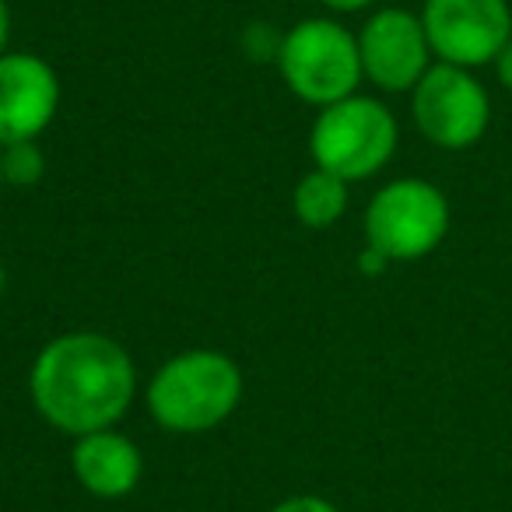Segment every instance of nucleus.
<instances>
[{
	"label": "nucleus",
	"instance_id": "39448f33",
	"mask_svg": "<svg viewBox=\"0 0 512 512\" xmlns=\"http://www.w3.org/2000/svg\"><path fill=\"white\" fill-rule=\"evenodd\" d=\"M449 235V200L428 179H390L365 207V246L390 264H414Z\"/></svg>",
	"mask_w": 512,
	"mask_h": 512
},
{
	"label": "nucleus",
	"instance_id": "6e6552de",
	"mask_svg": "<svg viewBox=\"0 0 512 512\" xmlns=\"http://www.w3.org/2000/svg\"><path fill=\"white\" fill-rule=\"evenodd\" d=\"M358 57L365 81L390 95L414 92V85L435 64L421 15L404 8H379L365 18L358 32Z\"/></svg>",
	"mask_w": 512,
	"mask_h": 512
},
{
	"label": "nucleus",
	"instance_id": "a211bd4d",
	"mask_svg": "<svg viewBox=\"0 0 512 512\" xmlns=\"http://www.w3.org/2000/svg\"><path fill=\"white\" fill-rule=\"evenodd\" d=\"M8 39H11V8L8 0H0V57L8 53Z\"/></svg>",
	"mask_w": 512,
	"mask_h": 512
},
{
	"label": "nucleus",
	"instance_id": "9b49d317",
	"mask_svg": "<svg viewBox=\"0 0 512 512\" xmlns=\"http://www.w3.org/2000/svg\"><path fill=\"white\" fill-rule=\"evenodd\" d=\"M348 186L344 179H337L334 172L313 169L295 183L292 190V214L299 225L323 232V228H334L337 221L348 211Z\"/></svg>",
	"mask_w": 512,
	"mask_h": 512
},
{
	"label": "nucleus",
	"instance_id": "20e7f679",
	"mask_svg": "<svg viewBox=\"0 0 512 512\" xmlns=\"http://www.w3.org/2000/svg\"><path fill=\"white\" fill-rule=\"evenodd\" d=\"M274 64L288 92L316 109L355 95L365 78L358 36L334 18H306L292 25L281 39V53Z\"/></svg>",
	"mask_w": 512,
	"mask_h": 512
},
{
	"label": "nucleus",
	"instance_id": "f8f14e48",
	"mask_svg": "<svg viewBox=\"0 0 512 512\" xmlns=\"http://www.w3.org/2000/svg\"><path fill=\"white\" fill-rule=\"evenodd\" d=\"M0 169H4V186H36L46 176V151L39 148V141L4 144Z\"/></svg>",
	"mask_w": 512,
	"mask_h": 512
},
{
	"label": "nucleus",
	"instance_id": "0eeeda50",
	"mask_svg": "<svg viewBox=\"0 0 512 512\" xmlns=\"http://www.w3.org/2000/svg\"><path fill=\"white\" fill-rule=\"evenodd\" d=\"M421 25L439 64L477 71L512 39V8L509 0H425Z\"/></svg>",
	"mask_w": 512,
	"mask_h": 512
},
{
	"label": "nucleus",
	"instance_id": "423d86ee",
	"mask_svg": "<svg viewBox=\"0 0 512 512\" xmlns=\"http://www.w3.org/2000/svg\"><path fill=\"white\" fill-rule=\"evenodd\" d=\"M418 134L439 151H467L488 134L491 99L474 71L435 60L411 92Z\"/></svg>",
	"mask_w": 512,
	"mask_h": 512
},
{
	"label": "nucleus",
	"instance_id": "7ed1b4c3",
	"mask_svg": "<svg viewBox=\"0 0 512 512\" xmlns=\"http://www.w3.org/2000/svg\"><path fill=\"white\" fill-rule=\"evenodd\" d=\"M400 127L390 106L372 95H348V99L323 106L309 130V155L323 172H334L344 183L372 179L397 155Z\"/></svg>",
	"mask_w": 512,
	"mask_h": 512
},
{
	"label": "nucleus",
	"instance_id": "9d476101",
	"mask_svg": "<svg viewBox=\"0 0 512 512\" xmlns=\"http://www.w3.org/2000/svg\"><path fill=\"white\" fill-rule=\"evenodd\" d=\"M71 470L88 495L116 502L141 484L144 456L130 435L116 432V428H102V432H88L74 439Z\"/></svg>",
	"mask_w": 512,
	"mask_h": 512
},
{
	"label": "nucleus",
	"instance_id": "f03ea898",
	"mask_svg": "<svg viewBox=\"0 0 512 512\" xmlns=\"http://www.w3.org/2000/svg\"><path fill=\"white\" fill-rule=\"evenodd\" d=\"M242 369L235 358L193 348L158 365L144 390V404L158 428L176 435H204L225 425L242 400Z\"/></svg>",
	"mask_w": 512,
	"mask_h": 512
},
{
	"label": "nucleus",
	"instance_id": "dca6fc26",
	"mask_svg": "<svg viewBox=\"0 0 512 512\" xmlns=\"http://www.w3.org/2000/svg\"><path fill=\"white\" fill-rule=\"evenodd\" d=\"M386 267H390V260H386V256H379L376 249L365 246L362 253H358V271H362V274H379V271H386Z\"/></svg>",
	"mask_w": 512,
	"mask_h": 512
},
{
	"label": "nucleus",
	"instance_id": "2eb2a0df",
	"mask_svg": "<svg viewBox=\"0 0 512 512\" xmlns=\"http://www.w3.org/2000/svg\"><path fill=\"white\" fill-rule=\"evenodd\" d=\"M495 78H498V85L505 88V92H512V39L502 46V53L495 57Z\"/></svg>",
	"mask_w": 512,
	"mask_h": 512
},
{
	"label": "nucleus",
	"instance_id": "6ab92c4d",
	"mask_svg": "<svg viewBox=\"0 0 512 512\" xmlns=\"http://www.w3.org/2000/svg\"><path fill=\"white\" fill-rule=\"evenodd\" d=\"M4 288H8V271H4V260H0V295H4Z\"/></svg>",
	"mask_w": 512,
	"mask_h": 512
},
{
	"label": "nucleus",
	"instance_id": "f3484780",
	"mask_svg": "<svg viewBox=\"0 0 512 512\" xmlns=\"http://www.w3.org/2000/svg\"><path fill=\"white\" fill-rule=\"evenodd\" d=\"M327 11H337V15H355V11H365L372 8L376 0H320Z\"/></svg>",
	"mask_w": 512,
	"mask_h": 512
},
{
	"label": "nucleus",
	"instance_id": "ddd939ff",
	"mask_svg": "<svg viewBox=\"0 0 512 512\" xmlns=\"http://www.w3.org/2000/svg\"><path fill=\"white\" fill-rule=\"evenodd\" d=\"M281 39H285V32H278L271 22H249L242 29V50L253 64H271L281 53Z\"/></svg>",
	"mask_w": 512,
	"mask_h": 512
},
{
	"label": "nucleus",
	"instance_id": "f257e3e1",
	"mask_svg": "<svg viewBox=\"0 0 512 512\" xmlns=\"http://www.w3.org/2000/svg\"><path fill=\"white\" fill-rule=\"evenodd\" d=\"M29 397L39 418L71 439L113 428L137 397L134 358L99 330L60 334L32 362Z\"/></svg>",
	"mask_w": 512,
	"mask_h": 512
},
{
	"label": "nucleus",
	"instance_id": "aec40b11",
	"mask_svg": "<svg viewBox=\"0 0 512 512\" xmlns=\"http://www.w3.org/2000/svg\"><path fill=\"white\" fill-rule=\"evenodd\" d=\"M0 190H4V169H0Z\"/></svg>",
	"mask_w": 512,
	"mask_h": 512
},
{
	"label": "nucleus",
	"instance_id": "4468645a",
	"mask_svg": "<svg viewBox=\"0 0 512 512\" xmlns=\"http://www.w3.org/2000/svg\"><path fill=\"white\" fill-rule=\"evenodd\" d=\"M267 512H341L337 509L330 498H323V495H292V498H285V502H278L274 509H267Z\"/></svg>",
	"mask_w": 512,
	"mask_h": 512
},
{
	"label": "nucleus",
	"instance_id": "1a4fd4ad",
	"mask_svg": "<svg viewBox=\"0 0 512 512\" xmlns=\"http://www.w3.org/2000/svg\"><path fill=\"white\" fill-rule=\"evenodd\" d=\"M60 109V78L39 53L0 57V148L39 141Z\"/></svg>",
	"mask_w": 512,
	"mask_h": 512
}]
</instances>
